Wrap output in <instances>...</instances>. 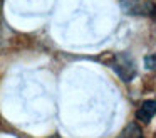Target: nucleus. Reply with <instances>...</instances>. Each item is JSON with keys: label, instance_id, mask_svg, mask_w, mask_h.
I'll return each instance as SVG.
<instances>
[{"label": "nucleus", "instance_id": "1", "mask_svg": "<svg viewBox=\"0 0 156 138\" xmlns=\"http://www.w3.org/2000/svg\"><path fill=\"white\" fill-rule=\"evenodd\" d=\"M121 10L134 17H154L156 3L153 0H119Z\"/></svg>", "mask_w": 156, "mask_h": 138}, {"label": "nucleus", "instance_id": "2", "mask_svg": "<svg viewBox=\"0 0 156 138\" xmlns=\"http://www.w3.org/2000/svg\"><path fill=\"white\" fill-rule=\"evenodd\" d=\"M114 71L121 76L122 81H131L136 74V67L129 57H116Z\"/></svg>", "mask_w": 156, "mask_h": 138}, {"label": "nucleus", "instance_id": "3", "mask_svg": "<svg viewBox=\"0 0 156 138\" xmlns=\"http://www.w3.org/2000/svg\"><path fill=\"white\" fill-rule=\"evenodd\" d=\"M156 114V101H144L136 111V120L143 125H148Z\"/></svg>", "mask_w": 156, "mask_h": 138}, {"label": "nucleus", "instance_id": "4", "mask_svg": "<svg viewBox=\"0 0 156 138\" xmlns=\"http://www.w3.org/2000/svg\"><path fill=\"white\" fill-rule=\"evenodd\" d=\"M118 138H143V130L138 123L131 121L124 126V130L121 131V135Z\"/></svg>", "mask_w": 156, "mask_h": 138}, {"label": "nucleus", "instance_id": "5", "mask_svg": "<svg viewBox=\"0 0 156 138\" xmlns=\"http://www.w3.org/2000/svg\"><path fill=\"white\" fill-rule=\"evenodd\" d=\"M144 66H146V69H154L156 67V56H148L146 57Z\"/></svg>", "mask_w": 156, "mask_h": 138}, {"label": "nucleus", "instance_id": "6", "mask_svg": "<svg viewBox=\"0 0 156 138\" xmlns=\"http://www.w3.org/2000/svg\"><path fill=\"white\" fill-rule=\"evenodd\" d=\"M153 19H154V20H156V12H154V17H153Z\"/></svg>", "mask_w": 156, "mask_h": 138}]
</instances>
